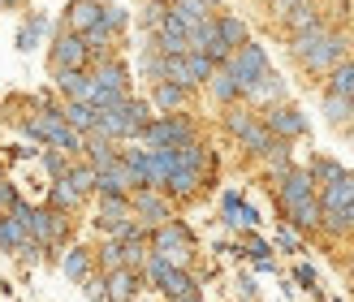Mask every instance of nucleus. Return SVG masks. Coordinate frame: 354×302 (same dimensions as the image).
Listing matches in <instances>:
<instances>
[{
    "instance_id": "1",
    "label": "nucleus",
    "mask_w": 354,
    "mask_h": 302,
    "mask_svg": "<svg viewBox=\"0 0 354 302\" xmlns=\"http://www.w3.org/2000/svg\"><path fill=\"white\" fill-rule=\"evenodd\" d=\"M350 52V39L333 26H311L303 35H290V57L307 69V74H333Z\"/></svg>"
},
{
    "instance_id": "2",
    "label": "nucleus",
    "mask_w": 354,
    "mask_h": 302,
    "mask_svg": "<svg viewBox=\"0 0 354 302\" xmlns=\"http://www.w3.org/2000/svg\"><path fill=\"white\" fill-rule=\"evenodd\" d=\"M225 130L242 143V151H246V155H259V160L290 155V143L272 138V130L263 126V117H259V113H251V108H234V104H229V113H225Z\"/></svg>"
},
{
    "instance_id": "3",
    "label": "nucleus",
    "mask_w": 354,
    "mask_h": 302,
    "mask_svg": "<svg viewBox=\"0 0 354 302\" xmlns=\"http://www.w3.org/2000/svg\"><path fill=\"white\" fill-rule=\"evenodd\" d=\"M147 121H151V104H147V100L126 95L121 104H113V108H100L95 130H100L104 138H113V143H130V138L143 134Z\"/></svg>"
},
{
    "instance_id": "4",
    "label": "nucleus",
    "mask_w": 354,
    "mask_h": 302,
    "mask_svg": "<svg viewBox=\"0 0 354 302\" xmlns=\"http://www.w3.org/2000/svg\"><path fill=\"white\" fill-rule=\"evenodd\" d=\"M9 216H17L26 225V234L44 246V251H52V246H65V238H69V220H65V211H57V207H30V203H22L17 199V207L9 211Z\"/></svg>"
},
{
    "instance_id": "5",
    "label": "nucleus",
    "mask_w": 354,
    "mask_h": 302,
    "mask_svg": "<svg viewBox=\"0 0 354 302\" xmlns=\"http://www.w3.org/2000/svg\"><path fill=\"white\" fill-rule=\"evenodd\" d=\"M194 138H199V130H194V121L186 113H165V117H151L147 121L143 134H138V143H143V147H169V151H177V147L194 143Z\"/></svg>"
},
{
    "instance_id": "6",
    "label": "nucleus",
    "mask_w": 354,
    "mask_h": 302,
    "mask_svg": "<svg viewBox=\"0 0 354 302\" xmlns=\"http://www.w3.org/2000/svg\"><path fill=\"white\" fill-rule=\"evenodd\" d=\"M147 242H151V255H165L173 268H190V259H194V234L177 216L165 220V225H156L151 234H147Z\"/></svg>"
},
{
    "instance_id": "7",
    "label": "nucleus",
    "mask_w": 354,
    "mask_h": 302,
    "mask_svg": "<svg viewBox=\"0 0 354 302\" xmlns=\"http://www.w3.org/2000/svg\"><path fill=\"white\" fill-rule=\"evenodd\" d=\"M86 65H91V52H86L82 35H74V30H57V35H52V48H48V69H52V74L86 69Z\"/></svg>"
},
{
    "instance_id": "8",
    "label": "nucleus",
    "mask_w": 354,
    "mask_h": 302,
    "mask_svg": "<svg viewBox=\"0 0 354 302\" xmlns=\"http://www.w3.org/2000/svg\"><path fill=\"white\" fill-rule=\"evenodd\" d=\"M130 211H134V220L143 225V229H156V225H165L173 220V203H169V194L165 190H130Z\"/></svg>"
},
{
    "instance_id": "9",
    "label": "nucleus",
    "mask_w": 354,
    "mask_h": 302,
    "mask_svg": "<svg viewBox=\"0 0 354 302\" xmlns=\"http://www.w3.org/2000/svg\"><path fill=\"white\" fill-rule=\"evenodd\" d=\"M263 117V126L272 130V138H281V143H294V138H303L307 134V117H303V108L298 104H272V108H263L259 113Z\"/></svg>"
},
{
    "instance_id": "10",
    "label": "nucleus",
    "mask_w": 354,
    "mask_h": 302,
    "mask_svg": "<svg viewBox=\"0 0 354 302\" xmlns=\"http://www.w3.org/2000/svg\"><path fill=\"white\" fill-rule=\"evenodd\" d=\"M225 69L234 74V82L242 86V91H246V86H251V82L263 74V69H268V52H263L259 44H251V39H246L242 48H234V52H229Z\"/></svg>"
},
{
    "instance_id": "11",
    "label": "nucleus",
    "mask_w": 354,
    "mask_h": 302,
    "mask_svg": "<svg viewBox=\"0 0 354 302\" xmlns=\"http://www.w3.org/2000/svg\"><path fill=\"white\" fill-rule=\"evenodd\" d=\"M303 199H315V182H311V173H307V169L290 164L286 177L277 182V203H281V211H286V207L303 203Z\"/></svg>"
},
{
    "instance_id": "12",
    "label": "nucleus",
    "mask_w": 354,
    "mask_h": 302,
    "mask_svg": "<svg viewBox=\"0 0 354 302\" xmlns=\"http://www.w3.org/2000/svg\"><path fill=\"white\" fill-rule=\"evenodd\" d=\"M138 290H143V272H138V268L104 272V302H134Z\"/></svg>"
},
{
    "instance_id": "13",
    "label": "nucleus",
    "mask_w": 354,
    "mask_h": 302,
    "mask_svg": "<svg viewBox=\"0 0 354 302\" xmlns=\"http://www.w3.org/2000/svg\"><path fill=\"white\" fill-rule=\"evenodd\" d=\"M242 100H246V104H263V108H272V104L286 100V82H281V74H272V65H268V69H263V74L242 91Z\"/></svg>"
},
{
    "instance_id": "14",
    "label": "nucleus",
    "mask_w": 354,
    "mask_h": 302,
    "mask_svg": "<svg viewBox=\"0 0 354 302\" xmlns=\"http://www.w3.org/2000/svg\"><path fill=\"white\" fill-rule=\"evenodd\" d=\"M221 220H225L229 229H255V225H259V211L246 203L238 190H225V199H221Z\"/></svg>"
},
{
    "instance_id": "15",
    "label": "nucleus",
    "mask_w": 354,
    "mask_h": 302,
    "mask_svg": "<svg viewBox=\"0 0 354 302\" xmlns=\"http://www.w3.org/2000/svg\"><path fill=\"white\" fill-rule=\"evenodd\" d=\"M100 0H69L65 5V22H61V30H74V35H86L95 22H100Z\"/></svg>"
},
{
    "instance_id": "16",
    "label": "nucleus",
    "mask_w": 354,
    "mask_h": 302,
    "mask_svg": "<svg viewBox=\"0 0 354 302\" xmlns=\"http://www.w3.org/2000/svg\"><path fill=\"white\" fill-rule=\"evenodd\" d=\"M315 194H320V207H324V211H346V207L354 203V173L346 169V173L337 177V182L320 186Z\"/></svg>"
},
{
    "instance_id": "17",
    "label": "nucleus",
    "mask_w": 354,
    "mask_h": 302,
    "mask_svg": "<svg viewBox=\"0 0 354 302\" xmlns=\"http://www.w3.org/2000/svg\"><path fill=\"white\" fill-rule=\"evenodd\" d=\"M57 91L65 100H82V104H91L95 95V78H91V69H65V74H57Z\"/></svg>"
},
{
    "instance_id": "18",
    "label": "nucleus",
    "mask_w": 354,
    "mask_h": 302,
    "mask_svg": "<svg viewBox=\"0 0 354 302\" xmlns=\"http://www.w3.org/2000/svg\"><path fill=\"white\" fill-rule=\"evenodd\" d=\"M320 216H324L320 194H315V199L294 203V207H286V225L294 229V234H315V229H320Z\"/></svg>"
},
{
    "instance_id": "19",
    "label": "nucleus",
    "mask_w": 354,
    "mask_h": 302,
    "mask_svg": "<svg viewBox=\"0 0 354 302\" xmlns=\"http://www.w3.org/2000/svg\"><path fill=\"white\" fill-rule=\"evenodd\" d=\"M130 190H134V182H130L126 164H121V155L113 160V164L95 169V194H130Z\"/></svg>"
},
{
    "instance_id": "20",
    "label": "nucleus",
    "mask_w": 354,
    "mask_h": 302,
    "mask_svg": "<svg viewBox=\"0 0 354 302\" xmlns=\"http://www.w3.org/2000/svg\"><path fill=\"white\" fill-rule=\"evenodd\" d=\"M151 108H160V113H186V104H190V91L186 86H177V82H151Z\"/></svg>"
},
{
    "instance_id": "21",
    "label": "nucleus",
    "mask_w": 354,
    "mask_h": 302,
    "mask_svg": "<svg viewBox=\"0 0 354 302\" xmlns=\"http://www.w3.org/2000/svg\"><path fill=\"white\" fill-rule=\"evenodd\" d=\"M169 17L190 35L199 22H207V17H212V9H207V0H169Z\"/></svg>"
},
{
    "instance_id": "22",
    "label": "nucleus",
    "mask_w": 354,
    "mask_h": 302,
    "mask_svg": "<svg viewBox=\"0 0 354 302\" xmlns=\"http://www.w3.org/2000/svg\"><path fill=\"white\" fill-rule=\"evenodd\" d=\"M82 155H86V164L91 169H104V164H113V160L121 155V143H113V138H104L100 130L86 134V143H82Z\"/></svg>"
},
{
    "instance_id": "23",
    "label": "nucleus",
    "mask_w": 354,
    "mask_h": 302,
    "mask_svg": "<svg viewBox=\"0 0 354 302\" xmlns=\"http://www.w3.org/2000/svg\"><path fill=\"white\" fill-rule=\"evenodd\" d=\"M61 117H65V126H69V130H78V134L86 138V134L95 130V121H100V108H95V104H82V100H65Z\"/></svg>"
},
{
    "instance_id": "24",
    "label": "nucleus",
    "mask_w": 354,
    "mask_h": 302,
    "mask_svg": "<svg viewBox=\"0 0 354 302\" xmlns=\"http://www.w3.org/2000/svg\"><path fill=\"white\" fill-rule=\"evenodd\" d=\"M199 186H203V173L199 169H182V164H177L169 173V182H165V194H169V199H194Z\"/></svg>"
},
{
    "instance_id": "25",
    "label": "nucleus",
    "mask_w": 354,
    "mask_h": 302,
    "mask_svg": "<svg viewBox=\"0 0 354 302\" xmlns=\"http://www.w3.org/2000/svg\"><path fill=\"white\" fill-rule=\"evenodd\" d=\"M61 272H65L69 281H78V285H82V281L95 272V251H86V246H69L65 259H61Z\"/></svg>"
},
{
    "instance_id": "26",
    "label": "nucleus",
    "mask_w": 354,
    "mask_h": 302,
    "mask_svg": "<svg viewBox=\"0 0 354 302\" xmlns=\"http://www.w3.org/2000/svg\"><path fill=\"white\" fill-rule=\"evenodd\" d=\"M207 91H212V100H216V104H225V108L242 100V86L234 82V74H229L225 65H216V69H212V78H207Z\"/></svg>"
},
{
    "instance_id": "27",
    "label": "nucleus",
    "mask_w": 354,
    "mask_h": 302,
    "mask_svg": "<svg viewBox=\"0 0 354 302\" xmlns=\"http://www.w3.org/2000/svg\"><path fill=\"white\" fill-rule=\"evenodd\" d=\"M216 35H221V44H225L229 52L251 39V30H246V22H242L238 13H216Z\"/></svg>"
},
{
    "instance_id": "28",
    "label": "nucleus",
    "mask_w": 354,
    "mask_h": 302,
    "mask_svg": "<svg viewBox=\"0 0 354 302\" xmlns=\"http://www.w3.org/2000/svg\"><path fill=\"white\" fill-rule=\"evenodd\" d=\"M65 182L74 186L78 199H86V194H95V169L86 164V160H74V164H69V173H65Z\"/></svg>"
},
{
    "instance_id": "29",
    "label": "nucleus",
    "mask_w": 354,
    "mask_h": 302,
    "mask_svg": "<svg viewBox=\"0 0 354 302\" xmlns=\"http://www.w3.org/2000/svg\"><path fill=\"white\" fill-rule=\"evenodd\" d=\"M324 17H320V9L311 5V0H303L290 17H286V35H303V30H311V26H320Z\"/></svg>"
},
{
    "instance_id": "30",
    "label": "nucleus",
    "mask_w": 354,
    "mask_h": 302,
    "mask_svg": "<svg viewBox=\"0 0 354 302\" xmlns=\"http://www.w3.org/2000/svg\"><path fill=\"white\" fill-rule=\"evenodd\" d=\"M328 91H333V95H346V100L354 104V57H346V61L328 74Z\"/></svg>"
},
{
    "instance_id": "31",
    "label": "nucleus",
    "mask_w": 354,
    "mask_h": 302,
    "mask_svg": "<svg viewBox=\"0 0 354 302\" xmlns=\"http://www.w3.org/2000/svg\"><path fill=\"white\" fill-rule=\"evenodd\" d=\"M26 238H30V234H26V225L17 220V216H9V211H5V216H0V246L17 255V246H22Z\"/></svg>"
},
{
    "instance_id": "32",
    "label": "nucleus",
    "mask_w": 354,
    "mask_h": 302,
    "mask_svg": "<svg viewBox=\"0 0 354 302\" xmlns=\"http://www.w3.org/2000/svg\"><path fill=\"white\" fill-rule=\"evenodd\" d=\"M44 30H48V17H44V13H30L26 22H22V30H17V39H13L17 52H30L35 44H39V35H44Z\"/></svg>"
},
{
    "instance_id": "33",
    "label": "nucleus",
    "mask_w": 354,
    "mask_h": 302,
    "mask_svg": "<svg viewBox=\"0 0 354 302\" xmlns=\"http://www.w3.org/2000/svg\"><path fill=\"white\" fill-rule=\"evenodd\" d=\"M307 173H311V182H315V190H320V186H328V182H337V177H342L346 169L337 164V160H328V155H315L311 164H307Z\"/></svg>"
},
{
    "instance_id": "34",
    "label": "nucleus",
    "mask_w": 354,
    "mask_h": 302,
    "mask_svg": "<svg viewBox=\"0 0 354 302\" xmlns=\"http://www.w3.org/2000/svg\"><path fill=\"white\" fill-rule=\"evenodd\" d=\"M324 117L333 121V126H346V121H354V104H350L346 95L324 91Z\"/></svg>"
},
{
    "instance_id": "35",
    "label": "nucleus",
    "mask_w": 354,
    "mask_h": 302,
    "mask_svg": "<svg viewBox=\"0 0 354 302\" xmlns=\"http://www.w3.org/2000/svg\"><path fill=\"white\" fill-rule=\"evenodd\" d=\"M78 203H82V199L74 194V186H69L65 177H61V182H52V190H48V207H57V211H74Z\"/></svg>"
},
{
    "instance_id": "36",
    "label": "nucleus",
    "mask_w": 354,
    "mask_h": 302,
    "mask_svg": "<svg viewBox=\"0 0 354 302\" xmlns=\"http://www.w3.org/2000/svg\"><path fill=\"white\" fill-rule=\"evenodd\" d=\"M165 17H169V0H147L143 13H138V22H143L147 35H156V30L165 26Z\"/></svg>"
},
{
    "instance_id": "37",
    "label": "nucleus",
    "mask_w": 354,
    "mask_h": 302,
    "mask_svg": "<svg viewBox=\"0 0 354 302\" xmlns=\"http://www.w3.org/2000/svg\"><path fill=\"white\" fill-rule=\"evenodd\" d=\"M186 69H190V86H207V78H212V65L203 52H186Z\"/></svg>"
},
{
    "instance_id": "38",
    "label": "nucleus",
    "mask_w": 354,
    "mask_h": 302,
    "mask_svg": "<svg viewBox=\"0 0 354 302\" xmlns=\"http://www.w3.org/2000/svg\"><path fill=\"white\" fill-rule=\"evenodd\" d=\"M39 160H44V169H48V177H52V182H61V177L69 173V164H74V160H69L65 151H57V147H48Z\"/></svg>"
},
{
    "instance_id": "39",
    "label": "nucleus",
    "mask_w": 354,
    "mask_h": 302,
    "mask_svg": "<svg viewBox=\"0 0 354 302\" xmlns=\"http://www.w3.org/2000/svg\"><path fill=\"white\" fill-rule=\"evenodd\" d=\"M126 22H130V13L121 9V5H104V9H100V26H109L113 35L126 30Z\"/></svg>"
},
{
    "instance_id": "40",
    "label": "nucleus",
    "mask_w": 354,
    "mask_h": 302,
    "mask_svg": "<svg viewBox=\"0 0 354 302\" xmlns=\"http://www.w3.org/2000/svg\"><path fill=\"white\" fill-rule=\"evenodd\" d=\"M294 281H298V285H307V290H311L315 298L324 302V294L315 290V268H311V263H294Z\"/></svg>"
},
{
    "instance_id": "41",
    "label": "nucleus",
    "mask_w": 354,
    "mask_h": 302,
    "mask_svg": "<svg viewBox=\"0 0 354 302\" xmlns=\"http://www.w3.org/2000/svg\"><path fill=\"white\" fill-rule=\"evenodd\" d=\"M298 5H303V0H268V13L277 17V22H286V17H290Z\"/></svg>"
},
{
    "instance_id": "42",
    "label": "nucleus",
    "mask_w": 354,
    "mask_h": 302,
    "mask_svg": "<svg viewBox=\"0 0 354 302\" xmlns=\"http://www.w3.org/2000/svg\"><path fill=\"white\" fill-rule=\"evenodd\" d=\"M277 246H281L286 255H298V251H303V242H298L294 229H281V234H277Z\"/></svg>"
},
{
    "instance_id": "43",
    "label": "nucleus",
    "mask_w": 354,
    "mask_h": 302,
    "mask_svg": "<svg viewBox=\"0 0 354 302\" xmlns=\"http://www.w3.org/2000/svg\"><path fill=\"white\" fill-rule=\"evenodd\" d=\"M13 207H17V190L9 177H0V211H13Z\"/></svg>"
},
{
    "instance_id": "44",
    "label": "nucleus",
    "mask_w": 354,
    "mask_h": 302,
    "mask_svg": "<svg viewBox=\"0 0 354 302\" xmlns=\"http://www.w3.org/2000/svg\"><path fill=\"white\" fill-rule=\"evenodd\" d=\"M82 294L91 298V302H104V276H86L82 281Z\"/></svg>"
},
{
    "instance_id": "45",
    "label": "nucleus",
    "mask_w": 354,
    "mask_h": 302,
    "mask_svg": "<svg viewBox=\"0 0 354 302\" xmlns=\"http://www.w3.org/2000/svg\"><path fill=\"white\" fill-rule=\"evenodd\" d=\"M242 298L255 302V281H251V276H242Z\"/></svg>"
},
{
    "instance_id": "46",
    "label": "nucleus",
    "mask_w": 354,
    "mask_h": 302,
    "mask_svg": "<svg viewBox=\"0 0 354 302\" xmlns=\"http://www.w3.org/2000/svg\"><path fill=\"white\" fill-rule=\"evenodd\" d=\"M342 220H346V234H354V203H350V207L342 211Z\"/></svg>"
},
{
    "instance_id": "47",
    "label": "nucleus",
    "mask_w": 354,
    "mask_h": 302,
    "mask_svg": "<svg viewBox=\"0 0 354 302\" xmlns=\"http://www.w3.org/2000/svg\"><path fill=\"white\" fill-rule=\"evenodd\" d=\"M169 302H203V294L194 290V294H182V298H169Z\"/></svg>"
},
{
    "instance_id": "48",
    "label": "nucleus",
    "mask_w": 354,
    "mask_h": 302,
    "mask_svg": "<svg viewBox=\"0 0 354 302\" xmlns=\"http://www.w3.org/2000/svg\"><path fill=\"white\" fill-rule=\"evenodd\" d=\"M17 5H22V0H0V9H17Z\"/></svg>"
},
{
    "instance_id": "49",
    "label": "nucleus",
    "mask_w": 354,
    "mask_h": 302,
    "mask_svg": "<svg viewBox=\"0 0 354 302\" xmlns=\"http://www.w3.org/2000/svg\"><path fill=\"white\" fill-rule=\"evenodd\" d=\"M216 5H225V0H207V9H216Z\"/></svg>"
},
{
    "instance_id": "50",
    "label": "nucleus",
    "mask_w": 354,
    "mask_h": 302,
    "mask_svg": "<svg viewBox=\"0 0 354 302\" xmlns=\"http://www.w3.org/2000/svg\"><path fill=\"white\" fill-rule=\"evenodd\" d=\"M346 268H350V276H354V255H350V263H346Z\"/></svg>"
},
{
    "instance_id": "51",
    "label": "nucleus",
    "mask_w": 354,
    "mask_h": 302,
    "mask_svg": "<svg viewBox=\"0 0 354 302\" xmlns=\"http://www.w3.org/2000/svg\"><path fill=\"white\" fill-rule=\"evenodd\" d=\"M346 9H350V22H354V0H350V5H346Z\"/></svg>"
},
{
    "instance_id": "52",
    "label": "nucleus",
    "mask_w": 354,
    "mask_h": 302,
    "mask_svg": "<svg viewBox=\"0 0 354 302\" xmlns=\"http://www.w3.org/2000/svg\"><path fill=\"white\" fill-rule=\"evenodd\" d=\"M134 302H147V298H134Z\"/></svg>"
},
{
    "instance_id": "53",
    "label": "nucleus",
    "mask_w": 354,
    "mask_h": 302,
    "mask_svg": "<svg viewBox=\"0 0 354 302\" xmlns=\"http://www.w3.org/2000/svg\"><path fill=\"white\" fill-rule=\"evenodd\" d=\"M0 177H5V169H0Z\"/></svg>"
},
{
    "instance_id": "54",
    "label": "nucleus",
    "mask_w": 354,
    "mask_h": 302,
    "mask_svg": "<svg viewBox=\"0 0 354 302\" xmlns=\"http://www.w3.org/2000/svg\"><path fill=\"white\" fill-rule=\"evenodd\" d=\"M0 216H5V211H0Z\"/></svg>"
},
{
    "instance_id": "55",
    "label": "nucleus",
    "mask_w": 354,
    "mask_h": 302,
    "mask_svg": "<svg viewBox=\"0 0 354 302\" xmlns=\"http://www.w3.org/2000/svg\"><path fill=\"white\" fill-rule=\"evenodd\" d=\"M350 134H354V130H350Z\"/></svg>"
}]
</instances>
